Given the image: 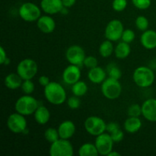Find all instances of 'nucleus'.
Masks as SVG:
<instances>
[{"instance_id": "1", "label": "nucleus", "mask_w": 156, "mask_h": 156, "mask_svg": "<svg viewBox=\"0 0 156 156\" xmlns=\"http://www.w3.org/2000/svg\"><path fill=\"white\" fill-rule=\"evenodd\" d=\"M44 96L47 101L53 105H60L66 101V92L62 85L56 82H50L44 87Z\"/></svg>"}, {"instance_id": "2", "label": "nucleus", "mask_w": 156, "mask_h": 156, "mask_svg": "<svg viewBox=\"0 0 156 156\" xmlns=\"http://www.w3.org/2000/svg\"><path fill=\"white\" fill-rule=\"evenodd\" d=\"M155 76L153 70L148 66H142L134 70L133 74V82L140 88H149L155 82Z\"/></svg>"}, {"instance_id": "3", "label": "nucleus", "mask_w": 156, "mask_h": 156, "mask_svg": "<svg viewBox=\"0 0 156 156\" xmlns=\"http://www.w3.org/2000/svg\"><path fill=\"white\" fill-rule=\"evenodd\" d=\"M39 106L37 100L30 94H25L20 97L16 101L15 109L16 112L24 116H29L34 114L35 111Z\"/></svg>"}, {"instance_id": "4", "label": "nucleus", "mask_w": 156, "mask_h": 156, "mask_svg": "<svg viewBox=\"0 0 156 156\" xmlns=\"http://www.w3.org/2000/svg\"><path fill=\"white\" fill-rule=\"evenodd\" d=\"M101 90L107 99L115 100L121 95L122 85L118 79L108 77L101 83Z\"/></svg>"}, {"instance_id": "5", "label": "nucleus", "mask_w": 156, "mask_h": 156, "mask_svg": "<svg viewBox=\"0 0 156 156\" xmlns=\"http://www.w3.org/2000/svg\"><path fill=\"white\" fill-rule=\"evenodd\" d=\"M17 73L23 80L32 79L35 77L38 71L37 63L34 59L26 58L20 61L16 68Z\"/></svg>"}, {"instance_id": "6", "label": "nucleus", "mask_w": 156, "mask_h": 156, "mask_svg": "<svg viewBox=\"0 0 156 156\" xmlns=\"http://www.w3.org/2000/svg\"><path fill=\"white\" fill-rule=\"evenodd\" d=\"M41 8L33 2H24L20 6L18 14L22 20L27 22L37 21L41 16Z\"/></svg>"}, {"instance_id": "7", "label": "nucleus", "mask_w": 156, "mask_h": 156, "mask_svg": "<svg viewBox=\"0 0 156 156\" xmlns=\"http://www.w3.org/2000/svg\"><path fill=\"white\" fill-rule=\"evenodd\" d=\"M49 154L51 156H72L74 154V149L69 140L59 138L51 143Z\"/></svg>"}, {"instance_id": "8", "label": "nucleus", "mask_w": 156, "mask_h": 156, "mask_svg": "<svg viewBox=\"0 0 156 156\" xmlns=\"http://www.w3.org/2000/svg\"><path fill=\"white\" fill-rule=\"evenodd\" d=\"M84 126L88 134L94 136H98L106 131L107 123L101 117L98 116H91L85 120Z\"/></svg>"}, {"instance_id": "9", "label": "nucleus", "mask_w": 156, "mask_h": 156, "mask_svg": "<svg viewBox=\"0 0 156 156\" xmlns=\"http://www.w3.org/2000/svg\"><path fill=\"white\" fill-rule=\"evenodd\" d=\"M6 124L9 130L15 134L24 133L27 129V126L25 116L18 112L13 113L9 116Z\"/></svg>"}, {"instance_id": "10", "label": "nucleus", "mask_w": 156, "mask_h": 156, "mask_svg": "<svg viewBox=\"0 0 156 156\" xmlns=\"http://www.w3.org/2000/svg\"><path fill=\"white\" fill-rule=\"evenodd\" d=\"M124 30L123 23L118 19H113L107 24L105 30V35L107 40L116 42L121 39Z\"/></svg>"}, {"instance_id": "11", "label": "nucleus", "mask_w": 156, "mask_h": 156, "mask_svg": "<svg viewBox=\"0 0 156 156\" xmlns=\"http://www.w3.org/2000/svg\"><path fill=\"white\" fill-rule=\"evenodd\" d=\"M114 140L111 134L108 133H103L96 136L94 144L98 149L99 155H108V154L113 150L114 148Z\"/></svg>"}, {"instance_id": "12", "label": "nucleus", "mask_w": 156, "mask_h": 156, "mask_svg": "<svg viewBox=\"0 0 156 156\" xmlns=\"http://www.w3.org/2000/svg\"><path fill=\"white\" fill-rule=\"evenodd\" d=\"M85 57V52L84 49L79 45H72L67 49L66 52V58L70 64L76 66L83 65Z\"/></svg>"}, {"instance_id": "13", "label": "nucleus", "mask_w": 156, "mask_h": 156, "mask_svg": "<svg viewBox=\"0 0 156 156\" xmlns=\"http://www.w3.org/2000/svg\"><path fill=\"white\" fill-rule=\"evenodd\" d=\"M81 75L82 73L79 66L70 64L62 72V80L65 83L73 85L80 80Z\"/></svg>"}, {"instance_id": "14", "label": "nucleus", "mask_w": 156, "mask_h": 156, "mask_svg": "<svg viewBox=\"0 0 156 156\" xmlns=\"http://www.w3.org/2000/svg\"><path fill=\"white\" fill-rule=\"evenodd\" d=\"M141 106L143 117L149 122H156V99H147Z\"/></svg>"}, {"instance_id": "15", "label": "nucleus", "mask_w": 156, "mask_h": 156, "mask_svg": "<svg viewBox=\"0 0 156 156\" xmlns=\"http://www.w3.org/2000/svg\"><path fill=\"white\" fill-rule=\"evenodd\" d=\"M41 8L47 15H56L64 9L62 0H41Z\"/></svg>"}, {"instance_id": "16", "label": "nucleus", "mask_w": 156, "mask_h": 156, "mask_svg": "<svg viewBox=\"0 0 156 156\" xmlns=\"http://www.w3.org/2000/svg\"><path fill=\"white\" fill-rule=\"evenodd\" d=\"M37 26L44 34H51L56 28V22L50 15H41L37 21Z\"/></svg>"}, {"instance_id": "17", "label": "nucleus", "mask_w": 156, "mask_h": 156, "mask_svg": "<svg viewBox=\"0 0 156 156\" xmlns=\"http://www.w3.org/2000/svg\"><path fill=\"white\" fill-rule=\"evenodd\" d=\"M59 137L61 139L69 140L74 136L76 127L75 123L71 120H65L59 125L58 127Z\"/></svg>"}, {"instance_id": "18", "label": "nucleus", "mask_w": 156, "mask_h": 156, "mask_svg": "<svg viewBox=\"0 0 156 156\" xmlns=\"http://www.w3.org/2000/svg\"><path fill=\"white\" fill-rule=\"evenodd\" d=\"M140 43L146 50H154L156 48V31L146 30L143 32L140 37Z\"/></svg>"}, {"instance_id": "19", "label": "nucleus", "mask_w": 156, "mask_h": 156, "mask_svg": "<svg viewBox=\"0 0 156 156\" xmlns=\"http://www.w3.org/2000/svg\"><path fill=\"white\" fill-rule=\"evenodd\" d=\"M88 78L94 84H101L107 79V73L100 66L90 69L88 73Z\"/></svg>"}, {"instance_id": "20", "label": "nucleus", "mask_w": 156, "mask_h": 156, "mask_svg": "<svg viewBox=\"0 0 156 156\" xmlns=\"http://www.w3.org/2000/svg\"><path fill=\"white\" fill-rule=\"evenodd\" d=\"M142 120L140 117H129L124 122L123 127L125 131L128 133L133 134L138 132L142 127Z\"/></svg>"}, {"instance_id": "21", "label": "nucleus", "mask_w": 156, "mask_h": 156, "mask_svg": "<svg viewBox=\"0 0 156 156\" xmlns=\"http://www.w3.org/2000/svg\"><path fill=\"white\" fill-rule=\"evenodd\" d=\"M34 120L38 124L44 125L49 122L50 119V112L47 107L39 105L34 114Z\"/></svg>"}, {"instance_id": "22", "label": "nucleus", "mask_w": 156, "mask_h": 156, "mask_svg": "<svg viewBox=\"0 0 156 156\" xmlns=\"http://www.w3.org/2000/svg\"><path fill=\"white\" fill-rule=\"evenodd\" d=\"M23 79L18 73H10L5 78L4 83L6 88L11 90H16L21 88Z\"/></svg>"}, {"instance_id": "23", "label": "nucleus", "mask_w": 156, "mask_h": 156, "mask_svg": "<svg viewBox=\"0 0 156 156\" xmlns=\"http://www.w3.org/2000/svg\"><path fill=\"white\" fill-rule=\"evenodd\" d=\"M131 53V48L129 44L126 42L118 43L114 47V55L119 59H124L129 56Z\"/></svg>"}, {"instance_id": "24", "label": "nucleus", "mask_w": 156, "mask_h": 156, "mask_svg": "<svg viewBox=\"0 0 156 156\" xmlns=\"http://www.w3.org/2000/svg\"><path fill=\"white\" fill-rule=\"evenodd\" d=\"M79 155L80 156H97L99 153L94 143H86L80 146Z\"/></svg>"}, {"instance_id": "25", "label": "nucleus", "mask_w": 156, "mask_h": 156, "mask_svg": "<svg viewBox=\"0 0 156 156\" xmlns=\"http://www.w3.org/2000/svg\"><path fill=\"white\" fill-rule=\"evenodd\" d=\"M99 54L104 58H108L114 53V47L112 41L109 40L104 41L99 47Z\"/></svg>"}, {"instance_id": "26", "label": "nucleus", "mask_w": 156, "mask_h": 156, "mask_svg": "<svg viewBox=\"0 0 156 156\" xmlns=\"http://www.w3.org/2000/svg\"><path fill=\"white\" fill-rule=\"evenodd\" d=\"M88 87L87 84L83 81H78L72 85V92L77 97H82L88 92Z\"/></svg>"}, {"instance_id": "27", "label": "nucleus", "mask_w": 156, "mask_h": 156, "mask_svg": "<svg viewBox=\"0 0 156 156\" xmlns=\"http://www.w3.org/2000/svg\"><path fill=\"white\" fill-rule=\"evenodd\" d=\"M44 137H45V140L50 143H54L55 141L60 138L58 129L53 127L47 128L46 129L45 132H44Z\"/></svg>"}, {"instance_id": "28", "label": "nucleus", "mask_w": 156, "mask_h": 156, "mask_svg": "<svg viewBox=\"0 0 156 156\" xmlns=\"http://www.w3.org/2000/svg\"><path fill=\"white\" fill-rule=\"evenodd\" d=\"M107 71H108V76L111 78H113V79L120 80V79L122 76L121 70L114 63L108 64V67H107Z\"/></svg>"}, {"instance_id": "29", "label": "nucleus", "mask_w": 156, "mask_h": 156, "mask_svg": "<svg viewBox=\"0 0 156 156\" xmlns=\"http://www.w3.org/2000/svg\"><path fill=\"white\" fill-rule=\"evenodd\" d=\"M136 27L138 30H141V31H145V30H148L149 25V20L146 17L143 16V15H140L136 18L135 21Z\"/></svg>"}, {"instance_id": "30", "label": "nucleus", "mask_w": 156, "mask_h": 156, "mask_svg": "<svg viewBox=\"0 0 156 156\" xmlns=\"http://www.w3.org/2000/svg\"><path fill=\"white\" fill-rule=\"evenodd\" d=\"M21 88L25 94H31L34 91L35 85L32 82V79H26L23 80Z\"/></svg>"}, {"instance_id": "31", "label": "nucleus", "mask_w": 156, "mask_h": 156, "mask_svg": "<svg viewBox=\"0 0 156 156\" xmlns=\"http://www.w3.org/2000/svg\"><path fill=\"white\" fill-rule=\"evenodd\" d=\"M127 114L129 117H140L142 115V106L138 104L131 105L127 109Z\"/></svg>"}, {"instance_id": "32", "label": "nucleus", "mask_w": 156, "mask_h": 156, "mask_svg": "<svg viewBox=\"0 0 156 156\" xmlns=\"http://www.w3.org/2000/svg\"><path fill=\"white\" fill-rule=\"evenodd\" d=\"M135 32L132 30V29H124L122 34L121 40L123 42H126L127 44H130L135 39Z\"/></svg>"}, {"instance_id": "33", "label": "nucleus", "mask_w": 156, "mask_h": 156, "mask_svg": "<svg viewBox=\"0 0 156 156\" xmlns=\"http://www.w3.org/2000/svg\"><path fill=\"white\" fill-rule=\"evenodd\" d=\"M133 5L140 10H146L150 7L152 0H132Z\"/></svg>"}, {"instance_id": "34", "label": "nucleus", "mask_w": 156, "mask_h": 156, "mask_svg": "<svg viewBox=\"0 0 156 156\" xmlns=\"http://www.w3.org/2000/svg\"><path fill=\"white\" fill-rule=\"evenodd\" d=\"M127 6L126 0H114L112 2V8L115 12H120L126 9Z\"/></svg>"}, {"instance_id": "35", "label": "nucleus", "mask_w": 156, "mask_h": 156, "mask_svg": "<svg viewBox=\"0 0 156 156\" xmlns=\"http://www.w3.org/2000/svg\"><path fill=\"white\" fill-rule=\"evenodd\" d=\"M67 105L69 108L71 110H76L80 107L81 101L79 97H77L76 95H73L72 97L69 98L67 100Z\"/></svg>"}, {"instance_id": "36", "label": "nucleus", "mask_w": 156, "mask_h": 156, "mask_svg": "<svg viewBox=\"0 0 156 156\" xmlns=\"http://www.w3.org/2000/svg\"><path fill=\"white\" fill-rule=\"evenodd\" d=\"M98 59L95 56H88L85 57L83 62V65L90 69H92L98 66Z\"/></svg>"}, {"instance_id": "37", "label": "nucleus", "mask_w": 156, "mask_h": 156, "mask_svg": "<svg viewBox=\"0 0 156 156\" xmlns=\"http://www.w3.org/2000/svg\"><path fill=\"white\" fill-rule=\"evenodd\" d=\"M111 137H112L113 140H114V143H119V142L122 141L123 140V137H124V133H123V131L120 129H117L115 132L111 133Z\"/></svg>"}, {"instance_id": "38", "label": "nucleus", "mask_w": 156, "mask_h": 156, "mask_svg": "<svg viewBox=\"0 0 156 156\" xmlns=\"http://www.w3.org/2000/svg\"><path fill=\"white\" fill-rule=\"evenodd\" d=\"M0 63L2 65L9 64V58H8L7 53L3 47H0Z\"/></svg>"}, {"instance_id": "39", "label": "nucleus", "mask_w": 156, "mask_h": 156, "mask_svg": "<svg viewBox=\"0 0 156 156\" xmlns=\"http://www.w3.org/2000/svg\"><path fill=\"white\" fill-rule=\"evenodd\" d=\"M120 129V126L117 123L115 122H111L109 123H107V127H106V131L108 133H112L115 132L117 129Z\"/></svg>"}, {"instance_id": "40", "label": "nucleus", "mask_w": 156, "mask_h": 156, "mask_svg": "<svg viewBox=\"0 0 156 156\" xmlns=\"http://www.w3.org/2000/svg\"><path fill=\"white\" fill-rule=\"evenodd\" d=\"M38 82H39V84L41 85V86L45 87L50 83V79H49L47 76H40L39 79H38Z\"/></svg>"}, {"instance_id": "41", "label": "nucleus", "mask_w": 156, "mask_h": 156, "mask_svg": "<svg viewBox=\"0 0 156 156\" xmlns=\"http://www.w3.org/2000/svg\"><path fill=\"white\" fill-rule=\"evenodd\" d=\"M64 8H71L76 4V0H62Z\"/></svg>"}, {"instance_id": "42", "label": "nucleus", "mask_w": 156, "mask_h": 156, "mask_svg": "<svg viewBox=\"0 0 156 156\" xmlns=\"http://www.w3.org/2000/svg\"><path fill=\"white\" fill-rule=\"evenodd\" d=\"M120 154L119 153V152L112 150L109 154H108V156H120Z\"/></svg>"}]
</instances>
